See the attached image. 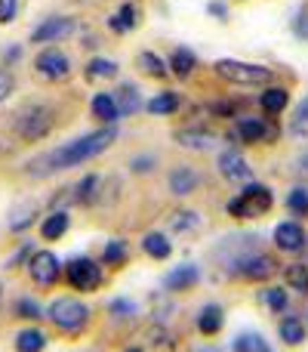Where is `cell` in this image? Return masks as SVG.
Returning a JSON list of instances; mask_svg holds the SVG:
<instances>
[{"label": "cell", "instance_id": "1", "mask_svg": "<svg viewBox=\"0 0 308 352\" xmlns=\"http://www.w3.org/2000/svg\"><path fill=\"white\" fill-rule=\"evenodd\" d=\"M117 140V124H102V130H93V133H84L78 140L65 142L59 146L56 152H47L28 164V173L43 176V173H53V170H68V167H80L86 161H93L96 155H102L105 148H111Z\"/></svg>", "mask_w": 308, "mask_h": 352}, {"label": "cell", "instance_id": "2", "mask_svg": "<svg viewBox=\"0 0 308 352\" xmlns=\"http://www.w3.org/2000/svg\"><path fill=\"white\" fill-rule=\"evenodd\" d=\"M272 207H274V192L268 186H262V182L250 179L247 186H244V192L235 195V198L225 204V210L235 219H256V217H265Z\"/></svg>", "mask_w": 308, "mask_h": 352}, {"label": "cell", "instance_id": "3", "mask_svg": "<svg viewBox=\"0 0 308 352\" xmlns=\"http://www.w3.org/2000/svg\"><path fill=\"white\" fill-rule=\"evenodd\" d=\"M47 318L49 324H56L65 334H78V331H84L90 324V306L74 297H59L47 306Z\"/></svg>", "mask_w": 308, "mask_h": 352}, {"label": "cell", "instance_id": "4", "mask_svg": "<svg viewBox=\"0 0 308 352\" xmlns=\"http://www.w3.org/2000/svg\"><path fill=\"white\" fill-rule=\"evenodd\" d=\"M213 72L222 80L237 87H262L272 80V68L265 65H253V62H241V59H219L213 65Z\"/></svg>", "mask_w": 308, "mask_h": 352}, {"label": "cell", "instance_id": "5", "mask_svg": "<svg viewBox=\"0 0 308 352\" xmlns=\"http://www.w3.org/2000/svg\"><path fill=\"white\" fill-rule=\"evenodd\" d=\"M53 124H56L53 109H49V105L34 102V105H25V109L19 111V118H16V133L22 136L25 142H40L43 136L53 130Z\"/></svg>", "mask_w": 308, "mask_h": 352}, {"label": "cell", "instance_id": "6", "mask_svg": "<svg viewBox=\"0 0 308 352\" xmlns=\"http://www.w3.org/2000/svg\"><path fill=\"white\" fill-rule=\"evenodd\" d=\"M65 281L78 294H93L102 287L105 269L99 266L93 256H74V260H68V266H65Z\"/></svg>", "mask_w": 308, "mask_h": 352}, {"label": "cell", "instance_id": "7", "mask_svg": "<svg viewBox=\"0 0 308 352\" xmlns=\"http://www.w3.org/2000/svg\"><path fill=\"white\" fill-rule=\"evenodd\" d=\"M235 133L247 146H259V142H274L281 136V127H274L268 118L259 115H237L235 118Z\"/></svg>", "mask_w": 308, "mask_h": 352}, {"label": "cell", "instance_id": "8", "mask_svg": "<svg viewBox=\"0 0 308 352\" xmlns=\"http://www.w3.org/2000/svg\"><path fill=\"white\" fill-rule=\"evenodd\" d=\"M34 72L40 74L43 80H49V84H62V80L71 78V59L65 56V50L47 47V50H40V53H37Z\"/></svg>", "mask_w": 308, "mask_h": 352}, {"label": "cell", "instance_id": "9", "mask_svg": "<svg viewBox=\"0 0 308 352\" xmlns=\"http://www.w3.org/2000/svg\"><path fill=\"white\" fill-rule=\"evenodd\" d=\"M25 269H28L31 281H34L37 287H53L56 281L65 275V269H62V260L53 254V250H34Z\"/></svg>", "mask_w": 308, "mask_h": 352}, {"label": "cell", "instance_id": "10", "mask_svg": "<svg viewBox=\"0 0 308 352\" xmlns=\"http://www.w3.org/2000/svg\"><path fill=\"white\" fill-rule=\"evenodd\" d=\"M237 275L247 281H268L278 275V260H274L272 254H244L241 260L235 263Z\"/></svg>", "mask_w": 308, "mask_h": 352}, {"label": "cell", "instance_id": "11", "mask_svg": "<svg viewBox=\"0 0 308 352\" xmlns=\"http://www.w3.org/2000/svg\"><path fill=\"white\" fill-rule=\"evenodd\" d=\"M274 244H278L281 254H303L308 248V232L303 229V223L296 219H287L274 229Z\"/></svg>", "mask_w": 308, "mask_h": 352}, {"label": "cell", "instance_id": "12", "mask_svg": "<svg viewBox=\"0 0 308 352\" xmlns=\"http://www.w3.org/2000/svg\"><path fill=\"white\" fill-rule=\"evenodd\" d=\"M74 31V19L71 16H49L31 31V43H56L62 37H68Z\"/></svg>", "mask_w": 308, "mask_h": 352}, {"label": "cell", "instance_id": "13", "mask_svg": "<svg viewBox=\"0 0 308 352\" xmlns=\"http://www.w3.org/2000/svg\"><path fill=\"white\" fill-rule=\"evenodd\" d=\"M219 173H222L228 182H250L253 179V170H250L247 158H244L237 148H225V152L219 155Z\"/></svg>", "mask_w": 308, "mask_h": 352}, {"label": "cell", "instance_id": "14", "mask_svg": "<svg viewBox=\"0 0 308 352\" xmlns=\"http://www.w3.org/2000/svg\"><path fill=\"white\" fill-rule=\"evenodd\" d=\"M198 281H200V269L191 266V263H182V266L169 269V272L163 275V287H167V291H173V294L191 291V287H198Z\"/></svg>", "mask_w": 308, "mask_h": 352}, {"label": "cell", "instance_id": "15", "mask_svg": "<svg viewBox=\"0 0 308 352\" xmlns=\"http://www.w3.org/2000/svg\"><path fill=\"white\" fill-rule=\"evenodd\" d=\"M167 186H169V192H173L176 198H185V195H191L194 188L200 186V173L194 170V167H188V164H179V167L169 170Z\"/></svg>", "mask_w": 308, "mask_h": 352}, {"label": "cell", "instance_id": "16", "mask_svg": "<svg viewBox=\"0 0 308 352\" xmlns=\"http://www.w3.org/2000/svg\"><path fill=\"white\" fill-rule=\"evenodd\" d=\"M102 195H105V179L99 173H86L84 179L74 186V201H78V204H84V207L99 204V201H102Z\"/></svg>", "mask_w": 308, "mask_h": 352}, {"label": "cell", "instance_id": "17", "mask_svg": "<svg viewBox=\"0 0 308 352\" xmlns=\"http://www.w3.org/2000/svg\"><path fill=\"white\" fill-rule=\"evenodd\" d=\"M176 142L185 146V148H191V152H210V148L219 142V136L213 133V130L194 127V130H179V133H176Z\"/></svg>", "mask_w": 308, "mask_h": 352}, {"label": "cell", "instance_id": "18", "mask_svg": "<svg viewBox=\"0 0 308 352\" xmlns=\"http://www.w3.org/2000/svg\"><path fill=\"white\" fill-rule=\"evenodd\" d=\"M278 337H281V343H287V346H303L305 337H308V324L299 316H284L278 322Z\"/></svg>", "mask_w": 308, "mask_h": 352}, {"label": "cell", "instance_id": "19", "mask_svg": "<svg viewBox=\"0 0 308 352\" xmlns=\"http://www.w3.org/2000/svg\"><path fill=\"white\" fill-rule=\"evenodd\" d=\"M287 105H290V90H287V87H268L259 96V109L265 118H278Z\"/></svg>", "mask_w": 308, "mask_h": 352}, {"label": "cell", "instance_id": "20", "mask_svg": "<svg viewBox=\"0 0 308 352\" xmlns=\"http://www.w3.org/2000/svg\"><path fill=\"white\" fill-rule=\"evenodd\" d=\"M225 324V309L219 303H206L204 309L198 312V331L204 337H216Z\"/></svg>", "mask_w": 308, "mask_h": 352}, {"label": "cell", "instance_id": "21", "mask_svg": "<svg viewBox=\"0 0 308 352\" xmlns=\"http://www.w3.org/2000/svg\"><path fill=\"white\" fill-rule=\"evenodd\" d=\"M93 109V118L102 124H117V118H121V109H117V96L115 93H96L90 102Z\"/></svg>", "mask_w": 308, "mask_h": 352}, {"label": "cell", "instance_id": "22", "mask_svg": "<svg viewBox=\"0 0 308 352\" xmlns=\"http://www.w3.org/2000/svg\"><path fill=\"white\" fill-rule=\"evenodd\" d=\"M68 226H71V217H68V210L47 213V217L40 219V238H43V241H59V238L68 232Z\"/></svg>", "mask_w": 308, "mask_h": 352}, {"label": "cell", "instance_id": "23", "mask_svg": "<svg viewBox=\"0 0 308 352\" xmlns=\"http://www.w3.org/2000/svg\"><path fill=\"white\" fill-rule=\"evenodd\" d=\"M47 343H49L47 334H43L37 324H28V328H22L16 334V343H12V346H16V352H43Z\"/></svg>", "mask_w": 308, "mask_h": 352}, {"label": "cell", "instance_id": "24", "mask_svg": "<svg viewBox=\"0 0 308 352\" xmlns=\"http://www.w3.org/2000/svg\"><path fill=\"white\" fill-rule=\"evenodd\" d=\"M194 68H198V56H194L188 47H176L173 56H169V74L185 80V78H191Z\"/></svg>", "mask_w": 308, "mask_h": 352}, {"label": "cell", "instance_id": "25", "mask_svg": "<svg viewBox=\"0 0 308 352\" xmlns=\"http://www.w3.org/2000/svg\"><path fill=\"white\" fill-rule=\"evenodd\" d=\"M136 25H139V10H136L133 3H121V10L108 19V28L115 31V34H130Z\"/></svg>", "mask_w": 308, "mask_h": 352}, {"label": "cell", "instance_id": "26", "mask_svg": "<svg viewBox=\"0 0 308 352\" xmlns=\"http://www.w3.org/2000/svg\"><path fill=\"white\" fill-rule=\"evenodd\" d=\"M142 250H145L152 260H167V256L173 254V244H169V238L163 235V232H145V238H142Z\"/></svg>", "mask_w": 308, "mask_h": 352}, {"label": "cell", "instance_id": "27", "mask_svg": "<svg viewBox=\"0 0 308 352\" xmlns=\"http://www.w3.org/2000/svg\"><path fill=\"white\" fill-rule=\"evenodd\" d=\"M145 109L152 111V115H173V111L182 109V96L173 90H163V93H157V96L148 99Z\"/></svg>", "mask_w": 308, "mask_h": 352}, {"label": "cell", "instance_id": "28", "mask_svg": "<svg viewBox=\"0 0 308 352\" xmlns=\"http://www.w3.org/2000/svg\"><path fill=\"white\" fill-rule=\"evenodd\" d=\"M37 219V204L34 201H25V204H19L16 210L10 213V223H6V229L10 232H25V229H31V223Z\"/></svg>", "mask_w": 308, "mask_h": 352}, {"label": "cell", "instance_id": "29", "mask_svg": "<svg viewBox=\"0 0 308 352\" xmlns=\"http://www.w3.org/2000/svg\"><path fill=\"white\" fill-rule=\"evenodd\" d=\"M169 229L176 232V235H191V232L200 229V213L198 210H176L173 217H169Z\"/></svg>", "mask_w": 308, "mask_h": 352}, {"label": "cell", "instance_id": "30", "mask_svg": "<svg viewBox=\"0 0 308 352\" xmlns=\"http://www.w3.org/2000/svg\"><path fill=\"white\" fill-rule=\"evenodd\" d=\"M284 278H287V287H290V291H296L299 297H308V266H303V263H290V266H284Z\"/></svg>", "mask_w": 308, "mask_h": 352}, {"label": "cell", "instance_id": "31", "mask_svg": "<svg viewBox=\"0 0 308 352\" xmlns=\"http://www.w3.org/2000/svg\"><path fill=\"white\" fill-rule=\"evenodd\" d=\"M231 349L235 352H272V343H265V337L256 334V331H244V334L235 337Z\"/></svg>", "mask_w": 308, "mask_h": 352}, {"label": "cell", "instance_id": "32", "mask_svg": "<svg viewBox=\"0 0 308 352\" xmlns=\"http://www.w3.org/2000/svg\"><path fill=\"white\" fill-rule=\"evenodd\" d=\"M136 65H139V72H142V74H148V78H167V74H169V65H167V62H163L157 53H152V50L139 53Z\"/></svg>", "mask_w": 308, "mask_h": 352}, {"label": "cell", "instance_id": "33", "mask_svg": "<svg viewBox=\"0 0 308 352\" xmlns=\"http://www.w3.org/2000/svg\"><path fill=\"white\" fill-rule=\"evenodd\" d=\"M127 256H130V248H127V241H121V238H115V241H108L102 248V263L108 269H121L123 263H127Z\"/></svg>", "mask_w": 308, "mask_h": 352}, {"label": "cell", "instance_id": "34", "mask_svg": "<svg viewBox=\"0 0 308 352\" xmlns=\"http://www.w3.org/2000/svg\"><path fill=\"white\" fill-rule=\"evenodd\" d=\"M117 96V109H121V115H136V111L142 109V96H139V87L136 84H123L121 93H115Z\"/></svg>", "mask_w": 308, "mask_h": 352}, {"label": "cell", "instance_id": "35", "mask_svg": "<svg viewBox=\"0 0 308 352\" xmlns=\"http://www.w3.org/2000/svg\"><path fill=\"white\" fill-rule=\"evenodd\" d=\"M259 300L265 303L268 312H287V306H290V294H287V287H265V291L259 294Z\"/></svg>", "mask_w": 308, "mask_h": 352}, {"label": "cell", "instance_id": "36", "mask_svg": "<svg viewBox=\"0 0 308 352\" xmlns=\"http://www.w3.org/2000/svg\"><path fill=\"white\" fill-rule=\"evenodd\" d=\"M86 78L90 80H102V78H117V62L96 56V59L86 62Z\"/></svg>", "mask_w": 308, "mask_h": 352}, {"label": "cell", "instance_id": "37", "mask_svg": "<svg viewBox=\"0 0 308 352\" xmlns=\"http://www.w3.org/2000/svg\"><path fill=\"white\" fill-rule=\"evenodd\" d=\"M287 210H290L296 219H305L308 217V188L296 186L290 195H287Z\"/></svg>", "mask_w": 308, "mask_h": 352}, {"label": "cell", "instance_id": "38", "mask_svg": "<svg viewBox=\"0 0 308 352\" xmlns=\"http://www.w3.org/2000/svg\"><path fill=\"white\" fill-rule=\"evenodd\" d=\"M16 318H25V322H37V318H43L40 303H37V300H31V297L16 300Z\"/></svg>", "mask_w": 308, "mask_h": 352}, {"label": "cell", "instance_id": "39", "mask_svg": "<svg viewBox=\"0 0 308 352\" xmlns=\"http://www.w3.org/2000/svg\"><path fill=\"white\" fill-rule=\"evenodd\" d=\"M108 309H111V316H117V318H130L136 312V306L130 303V300H111Z\"/></svg>", "mask_w": 308, "mask_h": 352}, {"label": "cell", "instance_id": "40", "mask_svg": "<svg viewBox=\"0 0 308 352\" xmlns=\"http://www.w3.org/2000/svg\"><path fill=\"white\" fill-rule=\"evenodd\" d=\"M19 3H22V0H0V25H6V22L16 19Z\"/></svg>", "mask_w": 308, "mask_h": 352}, {"label": "cell", "instance_id": "41", "mask_svg": "<svg viewBox=\"0 0 308 352\" xmlns=\"http://www.w3.org/2000/svg\"><path fill=\"white\" fill-rule=\"evenodd\" d=\"M303 130H308V96H305V102L296 109V118H293V133H303Z\"/></svg>", "mask_w": 308, "mask_h": 352}, {"label": "cell", "instance_id": "42", "mask_svg": "<svg viewBox=\"0 0 308 352\" xmlns=\"http://www.w3.org/2000/svg\"><path fill=\"white\" fill-rule=\"evenodd\" d=\"M157 164V158H152V155H142V158H133L130 161V167H133L136 173H152Z\"/></svg>", "mask_w": 308, "mask_h": 352}, {"label": "cell", "instance_id": "43", "mask_svg": "<svg viewBox=\"0 0 308 352\" xmlns=\"http://www.w3.org/2000/svg\"><path fill=\"white\" fill-rule=\"evenodd\" d=\"M12 74L6 72V68H0V102H6V99L12 96Z\"/></svg>", "mask_w": 308, "mask_h": 352}, {"label": "cell", "instance_id": "44", "mask_svg": "<svg viewBox=\"0 0 308 352\" xmlns=\"http://www.w3.org/2000/svg\"><path fill=\"white\" fill-rule=\"evenodd\" d=\"M293 31H296V37L308 41V12H299V16H296V25H293Z\"/></svg>", "mask_w": 308, "mask_h": 352}, {"label": "cell", "instance_id": "45", "mask_svg": "<svg viewBox=\"0 0 308 352\" xmlns=\"http://www.w3.org/2000/svg\"><path fill=\"white\" fill-rule=\"evenodd\" d=\"M210 12H213L216 19H222V22H228V6L219 3V0H213V3H210Z\"/></svg>", "mask_w": 308, "mask_h": 352}, {"label": "cell", "instance_id": "46", "mask_svg": "<svg viewBox=\"0 0 308 352\" xmlns=\"http://www.w3.org/2000/svg\"><path fill=\"white\" fill-rule=\"evenodd\" d=\"M19 56H22V50H19V47H16V43H12V47H10V50H3V62H16V59H19Z\"/></svg>", "mask_w": 308, "mask_h": 352}, {"label": "cell", "instance_id": "47", "mask_svg": "<svg viewBox=\"0 0 308 352\" xmlns=\"http://www.w3.org/2000/svg\"><path fill=\"white\" fill-rule=\"evenodd\" d=\"M123 352H145V349H139V346H127Z\"/></svg>", "mask_w": 308, "mask_h": 352}]
</instances>
